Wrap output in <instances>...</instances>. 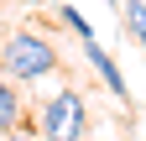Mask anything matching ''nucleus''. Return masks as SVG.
Segmentation results:
<instances>
[{
    "label": "nucleus",
    "mask_w": 146,
    "mask_h": 141,
    "mask_svg": "<svg viewBox=\"0 0 146 141\" xmlns=\"http://www.w3.org/2000/svg\"><path fill=\"white\" fill-rule=\"evenodd\" d=\"M21 120H26V99H21V89H16V78L0 73V136L21 131Z\"/></svg>",
    "instance_id": "nucleus-4"
},
{
    "label": "nucleus",
    "mask_w": 146,
    "mask_h": 141,
    "mask_svg": "<svg viewBox=\"0 0 146 141\" xmlns=\"http://www.w3.org/2000/svg\"><path fill=\"white\" fill-rule=\"evenodd\" d=\"M5 141H47V136H31V131H11Z\"/></svg>",
    "instance_id": "nucleus-7"
},
{
    "label": "nucleus",
    "mask_w": 146,
    "mask_h": 141,
    "mask_svg": "<svg viewBox=\"0 0 146 141\" xmlns=\"http://www.w3.org/2000/svg\"><path fill=\"white\" fill-rule=\"evenodd\" d=\"M125 21H131L136 42H141V52H146V0H131V5H125Z\"/></svg>",
    "instance_id": "nucleus-6"
},
{
    "label": "nucleus",
    "mask_w": 146,
    "mask_h": 141,
    "mask_svg": "<svg viewBox=\"0 0 146 141\" xmlns=\"http://www.w3.org/2000/svg\"><path fill=\"white\" fill-rule=\"evenodd\" d=\"M104 5H110V11H115V5H120V0H104Z\"/></svg>",
    "instance_id": "nucleus-8"
},
{
    "label": "nucleus",
    "mask_w": 146,
    "mask_h": 141,
    "mask_svg": "<svg viewBox=\"0 0 146 141\" xmlns=\"http://www.w3.org/2000/svg\"><path fill=\"white\" fill-rule=\"evenodd\" d=\"M36 115H42V136L47 141H84L89 136V104H84L78 89H58Z\"/></svg>",
    "instance_id": "nucleus-2"
},
{
    "label": "nucleus",
    "mask_w": 146,
    "mask_h": 141,
    "mask_svg": "<svg viewBox=\"0 0 146 141\" xmlns=\"http://www.w3.org/2000/svg\"><path fill=\"white\" fill-rule=\"evenodd\" d=\"M0 73L16 78V84L52 78L58 73V47H52L36 26H16V31H5V42H0Z\"/></svg>",
    "instance_id": "nucleus-1"
},
{
    "label": "nucleus",
    "mask_w": 146,
    "mask_h": 141,
    "mask_svg": "<svg viewBox=\"0 0 146 141\" xmlns=\"http://www.w3.org/2000/svg\"><path fill=\"white\" fill-rule=\"evenodd\" d=\"M58 21H63V26H68V31H73V37H78V42H94V37H99V31L89 26V21H84V16L73 11V5H63V11H58Z\"/></svg>",
    "instance_id": "nucleus-5"
},
{
    "label": "nucleus",
    "mask_w": 146,
    "mask_h": 141,
    "mask_svg": "<svg viewBox=\"0 0 146 141\" xmlns=\"http://www.w3.org/2000/svg\"><path fill=\"white\" fill-rule=\"evenodd\" d=\"M84 58L94 63V73H99V84H104L110 94H115L120 104H131V84H125V73H120V63H115V58H110V52L99 47V37H94V42H84Z\"/></svg>",
    "instance_id": "nucleus-3"
}]
</instances>
